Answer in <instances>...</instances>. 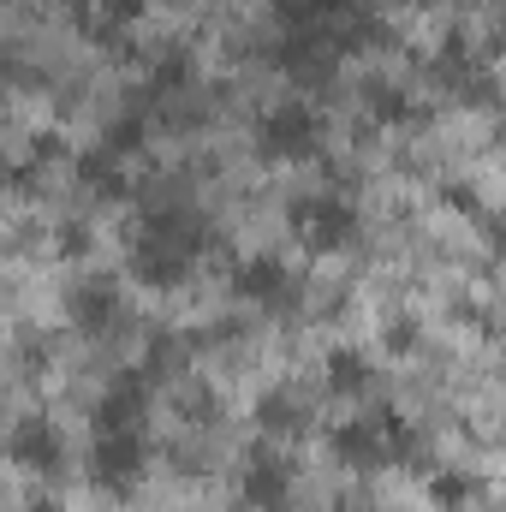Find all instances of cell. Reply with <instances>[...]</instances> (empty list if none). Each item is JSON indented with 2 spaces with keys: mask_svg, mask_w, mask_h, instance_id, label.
Listing matches in <instances>:
<instances>
[{
  "mask_svg": "<svg viewBox=\"0 0 506 512\" xmlns=\"http://www.w3.org/2000/svg\"><path fill=\"white\" fill-rule=\"evenodd\" d=\"M328 447H334L340 465L376 471L387 459H411L417 435H411V423H405L393 405H376V411H364V417H352V423H334V429H328Z\"/></svg>",
  "mask_w": 506,
  "mask_h": 512,
  "instance_id": "obj_1",
  "label": "cell"
},
{
  "mask_svg": "<svg viewBox=\"0 0 506 512\" xmlns=\"http://www.w3.org/2000/svg\"><path fill=\"white\" fill-rule=\"evenodd\" d=\"M292 233H298L310 251H340V245L358 239V209H352V197H340V191L304 197V203H292Z\"/></svg>",
  "mask_w": 506,
  "mask_h": 512,
  "instance_id": "obj_2",
  "label": "cell"
},
{
  "mask_svg": "<svg viewBox=\"0 0 506 512\" xmlns=\"http://www.w3.org/2000/svg\"><path fill=\"white\" fill-rule=\"evenodd\" d=\"M316 143H322V120H316L304 102H274V108L256 120V149H262L268 161H304Z\"/></svg>",
  "mask_w": 506,
  "mask_h": 512,
  "instance_id": "obj_3",
  "label": "cell"
},
{
  "mask_svg": "<svg viewBox=\"0 0 506 512\" xmlns=\"http://www.w3.org/2000/svg\"><path fill=\"white\" fill-rule=\"evenodd\" d=\"M143 459H149L143 429H114V435H96V447H90V477H96L108 495H126L131 483L143 477Z\"/></svg>",
  "mask_w": 506,
  "mask_h": 512,
  "instance_id": "obj_4",
  "label": "cell"
},
{
  "mask_svg": "<svg viewBox=\"0 0 506 512\" xmlns=\"http://www.w3.org/2000/svg\"><path fill=\"white\" fill-rule=\"evenodd\" d=\"M239 501L251 512H292V465L274 447H251L245 477H239Z\"/></svg>",
  "mask_w": 506,
  "mask_h": 512,
  "instance_id": "obj_5",
  "label": "cell"
},
{
  "mask_svg": "<svg viewBox=\"0 0 506 512\" xmlns=\"http://www.w3.org/2000/svg\"><path fill=\"white\" fill-rule=\"evenodd\" d=\"M233 298L262 304V310H286V304L298 298V280L286 274V262H280L274 251H256V256H245V262L233 268Z\"/></svg>",
  "mask_w": 506,
  "mask_h": 512,
  "instance_id": "obj_6",
  "label": "cell"
},
{
  "mask_svg": "<svg viewBox=\"0 0 506 512\" xmlns=\"http://www.w3.org/2000/svg\"><path fill=\"white\" fill-rule=\"evenodd\" d=\"M143 411H149V370H120L114 387L96 399V435H114V429H143Z\"/></svg>",
  "mask_w": 506,
  "mask_h": 512,
  "instance_id": "obj_7",
  "label": "cell"
},
{
  "mask_svg": "<svg viewBox=\"0 0 506 512\" xmlns=\"http://www.w3.org/2000/svg\"><path fill=\"white\" fill-rule=\"evenodd\" d=\"M66 316H72L78 334H108L114 316H120V292H114V280H108V274H84V280H72V292H66Z\"/></svg>",
  "mask_w": 506,
  "mask_h": 512,
  "instance_id": "obj_8",
  "label": "cell"
},
{
  "mask_svg": "<svg viewBox=\"0 0 506 512\" xmlns=\"http://www.w3.org/2000/svg\"><path fill=\"white\" fill-rule=\"evenodd\" d=\"M6 447H12V459L24 471H60V459H66V435L48 417H18L12 435H6Z\"/></svg>",
  "mask_w": 506,
  "mask_h": 512,
  "instance_id": "obj_9",
  "label": "cell"
},
{
  "mask_svg": "<svg viewBox=\"0 0 506 512\" xmlns=\"http://www.w3.org/2000/svg\"><path fill=\"white\" fill-rule=\"evenodd\" d=\"M322 382H328L334 399H352V393H370V387H376V364H370V352H358V346H334L328 364H322Z\"/></svg>",
  "mask_w": 506,
  "mask_h": 512,
  "instance_id": "obj_10",
  "label": "cell"
},
{
  "mask_svg": "<svg viewBox=\"0 0 506 512\" xmlns=\"http://www.w3.org/2000/svg\"><path fill=\"white\" fill-rule=\"evenodd\" d=\"M256 423H262L268 435H304V429H310V405H304L292 387H268V393L256 399Z\"/></svg>",
  "mask_w": 506,
  "mask_h": 512,
  "instance_id": "obj_11",
  "label": "cell"
},
{
  "mask_svg": "<svg viewBox=\"0 0 506 512\" xmlns=\"http://www.w3.org/2000/svg\"><path fill=\"white\" fill-rule=\"evenodd\" d=\"M78 185L96 197H126V173H120V149H84L78 155Z\"/></svg>",
  "mask_w": 506,
  "mask_h": 512,
  "instance_id": "obj_12",
  "label": "cell"
},
{
  "mask_svg": "<svg viewBox=\"0 0 506 512\" xmlns=\"http://www.w3.org/2000/svg\"><path fill=\"white\" fill-rule=\"evenodd\" d=\"M364 108L376 114L381 126H411V120H417V102H411L399 84H381V78L364 90Z\"/></svg>",
  "mask_w": 506,
  "mask_h": 512,
  "instance_id": "obj_13",
  "label": "cell"
},
{
  "mask_svg": "<svg viewBox=\"0 0 506 512\" xmlns=\"http://www.w3.org/2000/svg\"><path fill=\"white\" fill-rule=\"evenodd\" d=\"M429 495H435L441 512H459V507H471V501L483 495V483L465 477V471H435V477H429Z\"/></svg>",
  "mask_w": 506,
  "mask_h": 512,
  "instance_id": "obj_14",
  "label": "cell"
},
{
  "mask_svg": "<svg viewBox=\"0 0 506 512\" xmlns=\"http://www.w3.org/2000/svg\"><path fill=\"white\" fill-rule=\"evenodd\" d=\"M143 137H149V120H143L137 108H126V114L108 126V137H102V143H108V149H120V155H131V149H143Z\"/></svg>",
  "mask_w": 506,
  "mask_h": 512,
  "instance_id": "obj_15",
  "label": "cell"
},
{
  "mask_svg": "<svg viewBox=\"0 0 506 512\" xmlns=\"http://www.w3.org/2000/svg\"><path fill=\"white\" fill-rule=\"evenodd\" d=\"M417 340H423L417 316H393V322L381 328V352H393V358H411V352H417Z\"/></svg>",
  "mask_w": 506,
  "mask_h": 512,
  "instance_id": "obj_16",
  "label": "cell"
},
{
  "mask_svg": "<svg viewBox=\"0 0 506 512\" xmlns=\"http://www.w3.org/2000/svg\"><path fill=\"white\" fill-rule=\"evenodd\" d=\"M441 203L453 209V215H465V221H489V209H483V197H477V185H441Z\"/></svg>",
  "mask_w": 506,
  "mask_h": 512,
  "instance_id": "obj_17",
  "label": "cell"
},
{
  "mask_svg": "<svg viewBox=\"0 0 506 512\" xmlns=\"http://www.w3.org/2000/svg\"><path fill=\"white\" fill-rule=\"evenodd\" d=\"M179 417H185V423H215V417H221V405H215V393H209V387H185Z\"/></svg>",
  "mask_w": 506,
  "mask_h": 512,
  "instance_id": "obj_18",
  "label": "cell"
},
{
  "mask_svg": "<svg viewBox=\"0 0 506 512\" xmlns=\"http://www.w3.org/2000/svg\"><path fill=\"white\" fill-rule=\"evenodd\" d=\"M453 316H459L465 328H483V334H501V316H489V310H483V304H471V298H459V304H453Z\"/></svg>",
  "mask_w": 506,
  "mask_h": 512,
  "instance_id": "obj_19",
  "label": "cell"
},
{
  "mask_svg": "<svg viewBox=\"0 0 506 512\" xmlns=\"http://www.w3.org/2000/svg\"><path fill=\"white\" fill-rule=\"evenodd\" d=\"M84 245H90V233H84V227H60V251H66V256H84Z\"/></svg>",
  "mask_w": 506,
  "mask_h": 512,
  "instance_id": "obj_20",
  "label": "cell"
},
{
  "mask_svg": "<svg viewBox=\"0 0 506 512\" xmlns=\"http://www.w3.org/2000/svg\"><path fill=\"white\" fill-rule=\"evenodd\" d=\"M483 227H489V245H495V256H506V209H501V215H489Z\"/></svg>",
  "mask_w": 506,
  "mask_h": 512,
  "instance_id": "obj_21",
  "label": "cell"
},
{
  "mask_svg": "<svg viewBox=\"0 0 506 512\" xmlns=\"http://www.w3.org/2000/svg\"><path fill=\"white\" fill-rule=\"evenodd\" d=\"M24 512H66V507H60L54 495H36V501H30V507H24Z\"/></svg>",
  "mask_w": 506,
  "mask_h": 512,
  "instance_id": "obj_22",
  "label": "cell"
},
{
  "mask_svg": "<svg viewBox=\"0 0 506 512\" xmlns=\"http://www.w3.org/2000/svg\"><path fill=\"white\" fill-rule=\"evenodd\" d=\"M501 376H506V364H501Z\"/></svg>",
  "mask_w": 506,
  "mask_h": 512,
  "instance_id": "obj_23",
  "label": "cell"
},
{
  "mask_svg": "<svg viewBox=\"0 0 506 512\" xmlns=\"http://www.w3.org/2000/svg\"><path fill=\"white\" fill-rule=\"evenodd\" d=\"M501 441H506V435H501Z\"/></svg>",
  "mask_w": 506,
  "mask_h": 512,
  "instance_id": "obj_24",
  "label": "cell"
}]
</instances>
